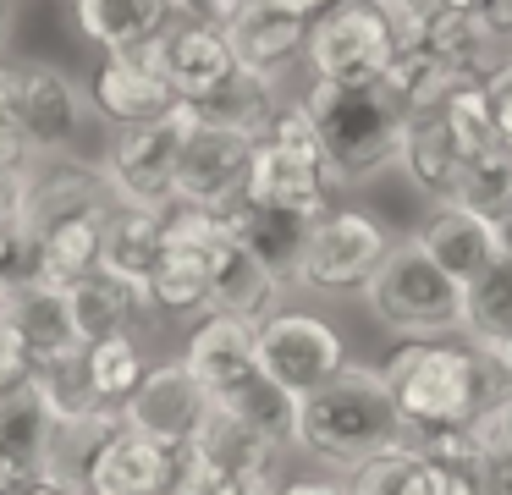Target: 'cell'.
Returning <instances> with one entry per match:
<instances>
[{
    "label": "cell",
    "instance_id": "25",
    "mask_svg": "<svg viewBox=\"0 0 512 495\" xmlns=\"http://www.w3.org/2000/svg\"><path fill=\"white\" fill-rule=\"evenodd\" d=\"M424 50L457 77V83H485L496 72V33L479 22V11H446V6H430V22H424Z\"/></svg>",
    "mask_w": 512,
    "mask_h": 495
},
{
    "label": "cell",
    "instance_id": "4",
    "mask_svg": "<svg viewBox=\"0 0 512 495\" xmlns=\"http://www.w3.org/2000/svg\"><path fill=\"white\" fill-rule=\"evenodd\" d=\"M364 303L402 341H441L463 330V286L419 242H397L380 253V264L364 281Z\"/></svg>",
    "mask_w": 512,
    "mask_h": 495
},
{
    "label": "cell",
    "instance_id": "5",
    "mask_svg": "<svg viewBox=\"0 0 512 495\" xmlns=\"http://www.w3.org/2000/svg\"><path fill=\"white\" fill-rule=\"evenodd\" d=\"M193 127V110L177 105L171 116L144 121V127H122V138L111 143L100 176L111 187L116 204L133 209H171V187H177V154L182 138Z\"/></svg>",
    "mask_w": 512,
    "mask_h": 495
},
{
    "label": "cell",
    "instance_id": "11",
    "mask_svg": "<svg viewBox=\"0 0 512 495\" xmlns=\"http://www.w3.org/2000/svg\"><path fill=\"white\" fill-rule=\"evenodd\" d=\"M0 88L12 94L28 149H72L83 138V94L56 66H0Z\"/></svg>",
    "mask_w": 512,
    "mask_h": 495
},
{
    "label": "cell",
    "instance_id": "39",
    "mask_svg": "<svg viewBox=\"0 0 512 495\" xmlns=\"http://www.w3.org/2000/svg\"><path fill=\"white\" fill-rule=\"evenodd\" d=\"M23 160H28V132L17 121L12 94L0 88V171H23Z\"/></svg>",
    "mask_w": 512,
    "mask_h": 495
},
{
    "label": "cell",
    "instance_id": "51",
    "mask_svg": "<svg viewBox=\"0 0 512 495\" xmlns=\"http://www.w3.org/2000/svg\"><path fill=\"white\" fill-rule=\"evenodd\" d=\"M6 33H12V0H0V44H6Z\"/></svg>",
    "mask_w": 512,
    "mask_h": 495
},
{
    "label": "cell",
    "instance_id": "40",
    "mask_svg": "<svg viewBox=\"0 0 512 495\" xmlns=\"http://www.w3.org/2000/svg\"><path fill=\"white\" fill-rule=\"evenodd\" d=\"M430 495H485L479 462H430Z\"/></svg>",
    "mask_w": 512,
    "mask_h": 495
},
{
    "label": "cell",
    "instance_id": "32",
    "mask_svg": "<svg viewBox=\"0 0 512 495\" xmlns=\"http://www.w3.org/2000/svg\"><path fill=\"white\" fill-rule=\"evenodd\" d=\"M463 330L479 352H496L501 341H512V248L463 286Z\"/></svg>",
    "mask_w": 512,
    "mask_h": 495
},
{
    "label": "cell",
    "instance_id": "43",
    "mask_svg": "<svg viewBox=\"0 0 512 495\" xmlns=\"http://www.w3.org/2000/svg\"><path fill=\"white\" fill-rule=\"evenodd\" d=\"M479 484H485V495H512V451L507 446H485V457H479Z\"/></svg>",
    "mask_w": 512,
    "mask_h": 495
},
{
    "label": "cell",
    "instance_id": "23",
    "mask_svg": "<svg viewBox=\"0 0 512 495\" xmlns=\"http://www.w3.org/2000/svg\"><path fill=\"white\" fill-rule=\"evenodd\" d=\"M309 226H314L309 215H292V209H265V204H248V198H237V204L226 209V231H232V237L243 242V248L254 253L270 275H281V281H292V275H298Z\"/></svg>",
    "mask_w": 512,
    "mask_h": 495
},
{
    "label": "cell",
    "instance_id": "49",
    "mask_svg": "<svg viewBox=\"0 0 512 495\" xmlns=\"http://www.w3.org/2000/svg\"><path fill=\"white\" fill-rule=\"evenodd\" d=\"M17 495H83V490H72V484H61V479H50V473H45V479L23 484V490H17Z\"/></svg>",
    "mask_w": 512,
    "mask_h": 495
},
{
    "label": "cell",
    "instance_id": "35",
    "mask_svg": "<svg viewBox=\"0 0 512 495\" xmlns=\"http://www.w3.org/2000/svg\"><path fill=\"white\" fill-rule=\"evenodd\" d=\"M441 127L452 138V149L463 160H479V154H496V121H490V105H485V88L479 83H457L452 94L441 99Z\"/></svg>",
    "mask_w": 512,
    "mask_h": 495
},
{
    "label": "cell",
    "instance_id": "7",
    "mask_svg": "<svg viewBox=\"0 0 512 495\" xmlns=\"http://www.w3.org/2000/svg\"><path fill=\"white\" fill-rule=\"evenodd\" d=\"M254 358H259V374H265L270 385H281L292 402H303V396L320 391V385L347 363V347L325 319L276 308L270 319L254 325Z\"/></svg>",
    "mask_w": 512,
    "mask_h": 495
},
{
    "label": "cell",
    "instance_id": "45",
    "mask_svg": "<svg viewBox=\"0 0 512 495\" xmlns=\"http://www.w3.org/2000/svg\"><path fill=\"white\" fill-rule=\"evenodd\" d=\"M479 22L496 33V44H512V0H485V6H479Z\"/></svg>",
    "mask_w": 512,
    "mask_h": 495
},
{
    "label": "cell",
    "instance_id": "3",
    "mask_svg": "<svg viewBox=\"0 0 512 495\" xmlns=\"http://www.w3.org/2000/svg\"><path fill=\"white\" fill-rule=\"evenodd\" d=\"M386 385L397 396L402 435L408 429H474L496 391L485 358L452 341H402L386 363Z\"/></svg>",
    "mask_w": 512,
    "mask_h": 495
},
{
    "label": "cell",
    "instance_id": "12",
    "mask_svg": "<svg viewBox=\"0 0 512 495\" xmlns=\"http://www.w3.org/2000/svg\"><path fill=\"white\" fill-rule=\"evenodd\" d=\"M325 0H243L232 17L221 22L226 44L243 66H259V72H276L287 55L303 50L309 39V22Z\"/></svg>",
    "mask_w": 512,
    "mask_h": 495
},
{
    "label": "cell",
    "instance_id": "34",
    "mask_svg": "<svg viewBox=\"0 0 512 495\" xmlns=\"http://www.w3.org/2000/svg\"><path fill=\"white\" fill-rule=\"evenodd\" d=\"M215 407H226L232 418H243L254 435H265L270 446H292V418H298V402H292L281 385H270L265 374H248L237 391H226Z\"/></svg>",
    "mask_w": 512,
    "mask_h": 495
},
{
    "label": "cell",
    "instance_id": "41",
    "mask_svg": "<svg viewBox=\"0 0 512 495\" xmlns=\"http://www.w3.org/2000/svg\"><path fill=\"white\" fill-rule=\"evenodd\" d=\"M28 369H34V358H28L23 336H17L6 319H0V391H12V385L28 380Z\"/></svg>",
    "mask_w": 512,
    "mask_h": 495
},
{
    "label": "cell",
    "instance_id": "47",
    "mask_svg": "<svg viewBox=\"0 0 512 495\" xmlns=\"http://www.w3.org/2000/svg\"><path fill=\"white\" fill-rule=\"evenodd\" d=\"M276 495H347V490L325 479H303V484H276Z\"/></svg>",
    "mask_w": 512,
    "mask_h": 495
},
{
    "label": "cell",
    "instance_id": "38",
    "mask_svg": "<svg viewBox=\"0 0 512 495\" xmlns=\"http://www.w3.org/2000/svg\"><path fill=\"white\" fill-rule=\"evenodd\" d=\"M479 88H485V105H490V121H496L501 154H512V61H501Z\"/></svg>",
    "mask_w": 512,
    "mask_h": 495
},
{
    "label": "cell",
    "instance_id": "9",
    "mask_svg": "<svg viewBox=\"0 0 512 495\" xmlns=\"http://www.w3.org/2000/svg\"><path fill=\"white\" fill-rule=\"evenodd\" d=\"M254 143L259 138L210 127V121H193L188 138H182V154H177V187H171V204L226 215V209L243 198V187H248Z\"/></svg>",
    "mask_w": 512,
    "mask_h": 495
},
{
    "label": "cell",
    "instance_id": "46",
    "mask_svg": "<svg viewBox=\"0 0 512 495\" xmlns=\"http://www.w3.org/2000/svg\"><path fill=\"white\" fill-rule=\"evenodd\" d=\"M485 358V369H490V380L501 385V391H512V341H501L496 352H479Z\"/></svg>",
    "mask_w": 512,
    "mask_h": 495
},
{
    "label": "cell",
    "instance_id": "31",
    "mask_svg": "<svg viewBox=\"0 0 512 495\" xmlns=\"http://www.w3.org/2000/svg\"><path fill=\"white\" fill-rule=\"evenodd\" d=\"M0 319L23 336L28 358H45V352L67 347L72 336V319H67V292H50V286H17V292H6V303H0Z\"/></svg>",
    "mask_w": 512,
    "mask_h": 495
},
{
    "label": "cell",
    "instance_id": "33",
    "mask_svg": "<svg viewBox=\"0 0 512 495\" xmlns=\"http://www.w3.org/2000/svg\"><path fill=\"white\" fill-rule=\"evenodd\" d=\"M441 204H463L474 215L507 226L512 220V154L496 149V154H479V160H463L452 176V193Z\"/></svg>",
    "mask_w": 512,
    "mask_h": 495
},
{
    "label": "cell",
    "instance_id": "14",
    "mask_svg": "<svg viewBox=\"0 0 512 495\" xmlns=\"http://www.w3.org/2000/svg\"><path fill=\"white\" fill-rule=\"evenodd\" d=\"M413 242H419L457 286H468L474 275H485L490 264L507 253V237H501L496 220L474 215V209H463V204H435L430 215L419 220Z\"/></svg>",
    "mask_w": 512,
    "mask_h": 495
},
{
    "label": "cell",
    "instance_id": "13",
    "mask_svg": "<svg viewBox=\"0 0 512 495\" xmlns=\"http://www.w3.org/2000/svg\"><path fill=\"white\" fill-rule=\"evenodd\" d=\"M325 160L320 154H303L292 143L276 138H259L254 143V160H248V187L243 198L248 204H265V209H292V215H325Z\"/></svg>",
    "mask_w": 512,
    "mask_h": 495
},
{
    "label": "cell",
    "instance_id": "15",
    "mask_svg": "<svg viewBox=\"0 0 512 495\" xmlns=\"http://www.w3.org/2000/svg\"><path fill=\"white\" fill-rule=\"evenodd\" d=\"M166 490V446L122 424V407L100 424V446L89 457L83 495H160Z\"/></svg>",
    "mask_w": 512,
    "mask_h": 495
},
{
    "label": "cell",
    "instance_id": "16",
    "mask_svg": "<svg viewBox=\"0 0 512 495\" xmlns=\"http://www.w3.org/2000/svg\"><path fill=\"white\" fill-rule=\"evenodd\" d=\"M149 61L160 66V77H166L171 88H177V99L188 105V99L210 94L215 83H226V77L237 72V55L232 44H226L221 28H210V22H188V28H171L160 44H149Z\"/></svg>",
    "mask_w": 512,
    "mask_h": 495
},
{
    "label": "cell",
    "instance_id": "1",
    "mask_svg": "<svg viewBox=\"0 0 512 495\" xmlns=\"http://www.w3.org/2000/svg\"><path fill=\"white\" fill-rule=\"evenodd\" d=\"M292 446H303L309 457L336 462V468H358V462L402 446V413L386 385V369L342 363L320 391H309L298 402Z\"/></svg>",
    "mask_w": 512,
    "mask_h": 495
},
{
    "label": "cell",
    "instance_id": "37",
    "mask_svg": "<svg viewBox=\"0 0 512 495\" xmlns=\"http://www.w3.org/2000/svg\"><path fill=\"white\" fill-rule=\"evenodd\" d=\"M89 380H94V391H100L105 407H122L127 396H133V385L144 380V358H138V347L127 341V330L122 336L89 341Z\"/></svg>",
    "mask_w": 512,
    "mask_h": 495
},
{
    "label": "cell",
    "instance_id": "10",
    "mask_svg": "<svg viewBox=\"0 0 512 495\" xmlns=\"http://www.w3.org/2000/svg\"><path fill=\"white\" fill-rule=\"evenodd\" d=\"M204 413H210V391L193 380L182 358L160 363V369H144V380L122 402V424H133L138 435L160 440V446H188L199 435Z\"/></svg>",
    "mask_w": 512,
    "mask_h": 495
},
{
    "label": "cell",
    "instance_id": "20",
    "mask_svg": "<svg viewBox=\"0 0 512 495\" xmlns=\"http://www.w3.org/2000/svg\"><path fill=\"white\" fill-rule=\"evenodd\" d=\"M188 374L210 391V402H221L226 391L259 374V358H254V325L248 319H226V314H210L199 330H193L188 352H182Z\"/></svg>",
    "mask_w": 512,
    "mask_h": 495
},
{
    "label": "cell",
    "instance_id": "27",
    "mask_svg": "<svg viewBox=\"0 0 512 495\" xmlns=\"http://www.w3.org/2000/svg\"><path fill=\"white\" fill-rule=\"evenodd\" d=\"M188 110H193V121L243 132V138H265L270 116H276V83H270V72L237 61V72L226 83H215L210 94L188 99Z\"/></svg>",
    "mask_w": 512,
    "mask_h": 495
},
{
    "label": "cell",
    "instance_id": "24",
    "mask_svg": "<svg viewBox=\"0 0 512 495\" xmlns=\"http://www.w3.org/2000/svg\"><path fill=\"white\" fill-rule=\"evenodd\" d=\"M188 446L199 451V462L210 473H221V479H276V451L281 446H270L265 435H254L243 418H232L215 402H210V413H204L199 435H193Z\"/></svg>",
    "mask_w": 512,
    "mask_h": 495
},
{
    "label": "cell",
    "instance_id": "50",
    "mask_svg": "<svg viewBox=\"0 0 512 495\" xmlns=\"http://www.w3.org/2000/svg\"><path fill=\"white\" fill-rule=\"evenodd\" d=\"M430 6H446V11H479L485 0H430Z\"/></svg>",
    "mask_w": 512,
    "mask_h": 495
},
{
    "label": "cell",
    "instance_id": "17",
    "mask_svg": "<svg viewBox=\"0 0 512 495\" xmlns=\"http://www.w3.org/2000/svg\"><path fill=\"white\" fill-rule=\"evenodd\" d=\"M182 99L177 88L160 77V66L149 55H111L94 77V110L116 127H144V121L171 116Z\"/></svg>",
    "mask_w": 512,
    "mask_h": 495
},
{
    "label": "cell",
    "instance_id": "29",
    "mask_svg": "<svg viewBox=\"0 0 512 495\" xmlns=\"http://www.w3.org/2000/svg\"><path fill=\"white\" fill-rule=\"evenodd\" d=\"M105 215H111V209H94V215H67V220H56V226L39 231V270H34V286L67 292L72 281H83V275L100 264Z\"/></svg>",
    "mask_w": 512,
    "mask_h": 495
},
{
    "label": "cell",
    "instance_id": "21",
    "mask_svg": "<svg viewBox=\"0 0 512 495\" xmlns=\"http://www.w3.org/2000/svg\"><path fill=\"white\" fill-rule=\"evenodd\" d=\"M281 275H270L265 264L254 259V253L243 248V242L226 231L221 248H215V275H210V314H226V319H248V325H259V319L276 314L281 303Z\"/></svg>",
    "mask_w": 512,
    "mask_h": 495
},
{
    "label": "cell",
    "instance_id": "2",
    "mask_svg": "<svg viewBox=\"0 0 512 495\" xmlns=\"http://www.w3.org/2000/svg\"><path fill=\"white\" fill-rule=\"evenodd\" d=\"M320 138V160L331 182H369L386 165H397V143H402V116L386 83H331L314 77L309 99H303Z\"/></svg>",
    "mask_w": 512,
    "mask_h": 495
},
{
    "label": "cell",
    "instance_id": "26",
    "mask_svg": "<svg viewBox=\"0 0 512 495\" xmlns=\"http://www.w3.org/2000/svg\"><path fill=\"white\" fill-rule=\"evenodd\" d=\"M144 303H149L144 286H133V281H122V275H111V270H100V264H94L83 281L67 286L72 336H78L83 347H89V341H100V336H122L127 319H133Z\"/></svg>",
    "mask_w": 512,
    "mask_h": 495
},
{
    "label": "cell",
    "instance_id": "30",
    "mask_svg": "<svg viewBox=\"0 0 512 495\" xmlns=\"http://www.w3.org/2000/svg\"><path fill=\"white\" fill-rule=\"evenodd\" d=\"M397 165L408 171V182L424 187L430 198L452 193V176H457V165H463V154L452 149V138H446V127H441V105H424V110H408V116H402Z\"/></svg>",
    "mask_w": 512,
    "mask_h": 495
},
{
    "label": "cell",
    "instance_id": "22",
    "mask_svg": "<svg viewBox=\"0 0 512 495\" xmlns=\"http://www.w3.org/2000/svg\"><path fill=\"white\" fill-rule=\"evenodd\" d=\"M177 0H78V28L111 55H144L177 28Z\"/></svg>",
    "mask_w": 512,
    "mask_h": 495
},
{
    "label": "cell",
    "instance_id": "44",
    "mask_svg": "<svg viewBox=\"0 0 512 495\" xmlns=\"http://www.w3.org/2000/svg\"><path fill=\"white\" fill-rule=\"evenodd\" d=\"M243 6V0H177V11L182 17H193V22H210V28H221L232 11Z\"/></svg>",
    "mask_w": 512,
    "mask_h": 495
},
{
    "label": "cell",
    "instance_id": "6",
    "mask_svg": "<svg viewBox=\"0 0 512 495\" xmlns=\"http://www.w3.org/2000/svg\"><path fill=\"white\" fill-rule=\"evenodd\" d=\"M303 44H309L314 77H331V83H380L397 55L375 0H325Z\"/></svg>",
    "mask_w": 512,
    "mask_h": 495
},
{
    "label": "cell",
    "instance_id": "42",
    "mask_svg": "<svg viewBox=\"0 0 512 495\" xmlns=\"http://www.w3.org/2000/svg\"><path fill=\"white\" fill-rule=\"evenodd\" d=\"M479 440H485V446H507L512 451V391H501L496 402L479 413Z\"/></svg>",
    "mask_w": 512,
    "mask_h": 495
},
{
    "label": "cell",
    "instance_id": "28",
    "mask_svg": "<svg viewBox=\"0 0 512 495\" xmlns=\"http://www.w3.org/2000/svg\"><path fill=\"white\" fill-rule=\"evenodd\" d=\"M160 248H166V209L111 204L105 231H100V270L144 286L149 270H155V259H160Z\"/></svg>",
    "mask_w": 512,
    "mask_h": 495
},
{
    "label": "cell",
    "instance_id": "8",
    "mask_svg": "<svg viewBox=\"0 0 512 495\" xmlns=\"http://www.w3.org/2000/svg\"><path fill=\"white\" fill-rule=\"evenodd\" d=\"M391 248L386 226L364 209H325L314 215L309 242H303V259L292 286H309V292H347V286H364L369 270L380 264V253Z\"/></svg>",
    "mask_w": 512,
    "mask_h": 495
},
{
    "label": "cell",
    "instance_id": "52",
    "mask_svg": "<svg viewBox=\"0 0 512 495\" xmlns=\"http://www.w3.org/2000/svg\"><path fill=\"white\" fill-rule=\"evenodd\" d=\"M507 61H512V55H507Z\"/></svg>",
    "mask_w": 512,
    "mask_h": 495
},
{
    "label": "cell",
    "instance_id": "19",
    "mask_svg": "<svg viewBox=\"0 0 512 495\" xmlns=\"http://www.w3.org/2000/svg\"><path fill=\"white\" fill-rule=\"evenodd\" d=\"M50 413L34 396V385H12L0 391V479L23 490V484L50 473Z\"/></svg>",
    "mask_w": 512,
    "mask_h": 495
},
{
    "label": "cell",
    "instance_id": "48",
    "mask_svg": "<svg viewBox=\"0 0 512 495\" xmlns=\"http://www.w3.org/2000/svg\"><path fill=\"white\" fill-rule=\"evenodd\" d=\"M215 495H276V479H232L226 490H215Z\"/></svg>",
    "mask_w": 512,
    "mask_h": 495
},
{
    "label": "cell",
    "instance_id": "36",
    "mask_svg": "<svg viewBox=\"0 0 512 495\" xmlns=\"http://www.w3.org/2000/svg\"><path fill=\"white\" fill-rule=\"evenodd\" d=\"M347 495H430V462L408 446H391L380 457L358 462Z\"/></svg>",
    "mask_w": 512,
    "mask_h": 495
},
{
    "label": "cell",
    "instance_id": "18",
    "mask_svg": "<svg viewBox=\"0 0 512 495\" xmlns=\"http://www.w3.org/2000/svg\"><path fill=\"white\" fill-rule=\"evenodd\" d=\"M28 385H34V396L45 402L50 424H67V429L89 424L94 429L105 413H111V407L100 402V391H94V380H89V347H83V341H67V347L34 358Z\"/></svg>",
    "mask_w": 512,
    "mask_h": 495
}]
</instances>
